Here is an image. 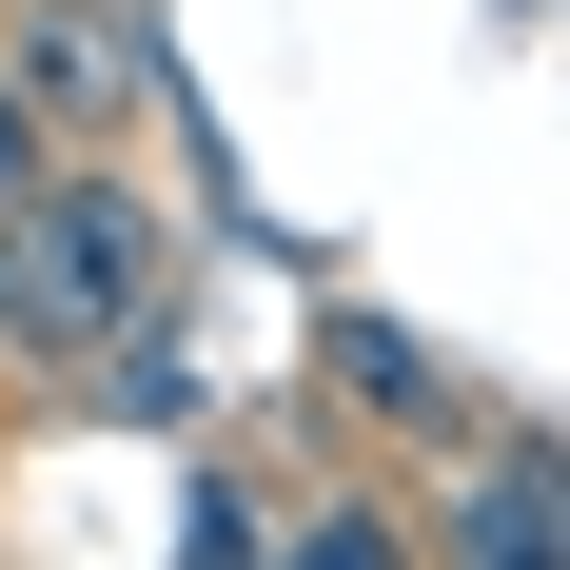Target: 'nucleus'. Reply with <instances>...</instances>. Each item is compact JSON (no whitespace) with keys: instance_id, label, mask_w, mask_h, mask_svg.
<instances>
[{"instance_id":"f257e3e1","label":"nucleus","mask_w":570,"mask_h":570,"mask_svg":"<svg viewBox=\"0 0 570 570\" xmlns=\"http://www.w3.org/2000/svg\"><path fill=\"white\" fill-rule=\"evenodd\" d=\"M158 315V197L99 158H59L20 217H0V374H79Z\"/></svg>"},{"instance_id":"f03ea898","label":"nucleus","mask_w":570,"mask_h":570,"mask_svg":"<svg viewBox=\"0 0 570 570\" xmlns=\"http://www.w3.org/2000/svg\"><path fill=\"white\" fill-rule=\"evenodd\" d=\"M0 79L59 118V138H118L158 99V20L138 0H0Z\"/></svg>"},{"instance_id":"7ed1b4c3","label":"nucleus","mask_w":570,"mask_h":570,"mask_svg":"<svg viewBox=\"0 0 570 570\" xmlns=\"http://www.w3.org/2000/svg\"><path fill=\"white\" fill-rule=\"evenodd\" d=\"M433 570H570V453L472 433L453 492H433Z\"/></svg>"},{"instance_id":"20e7f679","label":"nucleus","mask_w":570,"mask_h":570,"mask_svg":"<svg viewBox=\"0 0 570 570\" xmlns=\"http://www.w3.org/2000/svg\"><path fill=\"white\" fill-rule=\"evenodd\" d=\"M315 374H335L354 413H394V433H453V453H472V413H453V374H433L413 335H374V315H335V335H315Z\"/></svg>"},{"instance_id":"39448f33","label":"nucleus","mask_w":570,"mask_h":570,"mask_svg":"<svg viewBox=\"0 0 570 570\" xmlns=\"http://www.w3.org/2000/svg\"><path fill=\"white\" fill-rule=\"evenodd\" d=\"M276 570H433V531H413V512H374V492H335V512L295 531Z\"/></svg>"},{"instance_id":"423d86ee","label":"nucleus","mask_w":570,"mask_h":570,"mask_svg":"<svg viewBox=\"0 0 570 570\" xmlns=\"http://www.w3.org/2000/svg\"><path fill=\"white\" fill-rule=\"evenodd\" d=\"M99 394H118V413H177V394H197V354H177V315H138V335H118V374H99Z\"/></svg>"},{"instance_id":"0eeeda50","label":"nucleus","mask_w":570,"mask_h":570,"mask_svg":"<svg viewBox=\"0 0 570 570\" xmlns=\"http://www.w3.org/2000/svg\"><path fill=\"white\" fill-rule=\"evenodd\" d=\"M40 177H59V118L20 99V79H0V217H20V197H40Z\"/></svg>"},{"instance_id":"6e6552de","label":"nucleus","mask_w":570,"mask_h":570,"mask_svg":"<svg viewBox=\"0 0 570 570\" xmlns=\"http://www.w3.org/2000/svg\"><path fill=\"white\" fill-rule=\"evenodd\" d=\"M177 531H197V551H177V570H276V551H256V512H236V492H197V512H177Z\"/></svg>"}]
</instances>
